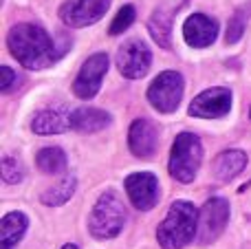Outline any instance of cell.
<instances>
[{"mask_svg": "<svg viewBox=\"0 0 251 249\" xmlns=\"http://www.w3.org/2000/svg\"><path fill=\"white\" fill-rule=\"evenodd\" d=\"M0 174H2V181L4 183H20L22 179H25V168H22V163L18 161L16 157H2V161H0Z\"/></svg>", "mask_w": 251, "mask_h": 249, "instance_id": "cell-21", "label": "cell"}, {"mask_svg": "<svg viewBox=\"0 0 251 249\" xmlns=\"http://www.w3.org/2000/svg\"><path fill=\"white\" fill-rule=\"evenodd\" d=\"M35 163L38 168L44 172V174H62L69 166V159H66V152L57 146H47L42 148L38 154H35Z\"/></svg>", "mask_w": 251, "mask_h": 249, "instance_id": "cell-19", "label": "cell"}, {"mask_svg": "<svg viewBox=\"0 0 251 249\" xmlns=\"http://www.w3.org/2000/svg\"><path fill=\"white\" fill-rule=\"evenodd\" d=\"M71 113L66 106H53V108H44L35 113L31 119V130L35 135H62V132L71 130Z\"/></svg>", "mask_w": 251, "mask_h": 249, "instance_id": "cell-14", "label": "cell"}, {"mask_svg": "<svg viewBox=\"0 0 251 249\" xmlns=\"http://www.w3.org/2000/svg\"><path fill=\"white\" fill-rule=\"evenodd\" d=\"M245 25H247V20H245V16H243L240 11L231 16L229 25H227V33H225L227 44H236L240 38H243V33H245Z\"/></svg>", "mask_w": 251, "mask_h": 249, "instance_id": "cell-23", "label": "cell"}, {"mask_svg": "<svg viewBox=\"0 0 251 249\" xmlns=\"http://www.w3.org/2000/svg\"><path fill=\"white\" fill-rule=\"evenodd\" d=\"M183 38L190 47L205 49L218 38V22L205 13H194L183 25Z\"/></svg>", "mask_w": 251, "mask_h": 249, "instance_id": "cell-13", "label": "cell"}, {"mask_svg": "<svg viewBox=\"0 0 251 249\" xmlns=\"http://www.w3.org/2000/svg\"><path fill=\"white\" fill-rule=\"evenodd\" d=\"M247 168V154L243 150H225L214 161V176L218 181H231Z\"/></svg>", "mask_w": 251, "mask_h": 249, "instance_id": "cell-17", "label": "cell"}, {"mask_svg": "<svg viewBox=\"0 0 251 249\" xmlns=\"http://www.w3.org/2000/svg\"><path fill=\"white\" fill-rule=\"evenodd\" d=\"M148 31L159 47L170 49V42H172V11L156 9L148 20Z\"/></svg>", "mask_w": 251, "mask_h": 249, "instance_id": "cell-18", "label": "cell"}, {"mask_svg": "<svg viewBox=\"0 0 251 249\" xmlns=\"http://www.w3.org/2000/svg\"><path fill=\"white\" fill-rule=\"evenodd\" d=\"M201 161H203V146L194 132H181L176 135L170 150V163L168 170L170 176L178 183H192L199 174Z\"/></svg>", "mask_w": 251, "mask_h": 249, "instance_id": "cell-4", "label": "cell"}, {"mask_svg": "<svg viewBox=\"0 0 251 249\" xmlns=\"http://www.w3.org/2000/svg\"><path fill=\"white\" fill-rule=\"evenodd\" d=\"M126 219H128V210H126L124 201L119 199L117 192L108 190L93 205L91 216H88V232L100 241L115 238L122 234Z\"/></svg>", "mask_w": 251, "mask_h": 249, "instance_id": "cell-3", "label": "cell"}, {"mask_svg": "<svg viewBox=\"0 0 251 249\" xmlns=\"http://www.w3.org/2000/svg\"><path fill=\"white\" fill-rule=\"evenodd\" d=\"M183 91H185L183 75L176 71H163L148 86V101L159 113H174L183 100Z\"/></svg>", "mask_w": 251, "mask_h": 249, "instance_id": "cell-5", "label": "cell"}, {"mask_svg": "<svg viewBox=\"0 0 251 249\" xmlns=\"http://www.w3.org/2000/svg\"><path fill=\"white\" fill-rule=\"evenodd\" d=\"M159 144V130L150 119H134L128 130V148L134 157L150 159L156 152Z\"/></svg>", "mask_w": 251, "mask_h": 249, "instance_id": "cell-12", "label": "cell"}, {"mask_svg": "<svg viewBox=\"0 0 251 249\" xmlns=\"http://www.w3.org/2000/svg\"><path fill=\"white\" fill-rule=\"evenodd\" d=\"M199 214L194 203L174 201L168 210L165 221L156 229V241L163 249H183L199 234Z\"/></svg>", "mask_w": 251, "mask_h": 249, "instance_id": "cell-2", "label": "cell"}, {"mask_svg": "<svg viewBox=\"0 0 251 249\" xmlns=\"http://www.w3.org/2000/svg\"><path fill=\"white\" fill-rule=\"evenodd\" d=\"M229 201L223 197H212L205 201L199 214V234H196V243L199 245H209L214 243L223 232H225L227 223H229Z\"/></svg>", "mask_w": 251, "mask_h": 249, "instance_id": "cell-6", "label": "cell"}, {"mask_svg": "<svg viewBox=\"0 0 251 249\" xmlns=\"http://www.w3.org/2000/svg\"><path fill=\"white\" fill-rule=\"evenodd\" d=\"M115 62H117V69L124 77H128V79L146 77L152 66V51L143 40L132 38L117 49Z\"/></svg>", "mask_w": 251, "mask_h": 249, "instance_id": "cell-7", "label": "cell"}, {"mask_svg": "<svg viewBox=\"0 0 251 249\" xmlns=\"http://www.w3.org/2000/svg\"><path fill=\"white\" fill-rule=\"evenodd\" d=\"M110 122H113L110 113L101 108H91V106H82V108H75L71 113V130L77 132L104 130L106 126H110Z\"/></svg>", "mask_w": 251, "mask_h": 249, "instance_id": "cell-15", "label": "cell"}, {"mask_svg": "<svg viewBox=\"0 0 251 249\" xmlns=\"http://www.w3.org/2000/svg\"><path fill=\"white\" fill-rule=\"evenodd\" d=\"M124 188L130 203L139 212H150L159 203L161 188H159V179L152 172H134V174L126 176Z\"/></svg>", "mask_w": 251, "mask_h": 249, "instance_id": "cell-10", "label": "cell"}, {"mask_svg": "<svg viewBox=\"0 0 251 249\" xmlns=\"http://www.w3.org/2000/svg\"><path fill=\"white\" fill-rule=\"evenodd\" d=\"M110 9V0H66L60 7V18L73 29H84L100 22Z\"/></svg>", "mask_w": 251, "mask_h": 249, "instance_id": "cell-9", "label": "cell"}, {"mask_svg": "<svg viewBox=\"0 0 251 249\" xmlns=\"http://www.w3.org/2000/svg\"><path fill=\"white\" fill-rule=\"evenodd\" d=\"M75 188H77V179H75V176H64V179L57 181L55 185L44 190L40 201L49 207H60V205H64L66 201H71V197L75 194Z\"/></svg>", "mask_w": 251, "mask_h": 249, "instance_id": "cell-20", "label": "cell"}, {"mask_svg": "<svg viewBox=\"0 0 251 249\" xmlns=\"http://www.w3.org/2000/svg\"><path fill=\"white\" fill-rule=\"evenodd\" d=\"M7 47L26 71H42L62 60V55L71 47V40L64 35L55 40L49 35V31L42 25L22 22L9 29Z\"/></svg>", "mask_w": 251, "mask_h": 249, "instance_id": "cell-1", "label": "cell"}, {"mask_svg": "<svg viewBox=\"0 0 251 249\" xmlns=\"http://www.w3.org/2000/svg\"><path fill=\"white\" fill-rule=\"evenodd\" d=\"M249 115H251V113H249Z\"/></svg>", "mask_w": 251, "mask_h": 249, "instance_id": "cell-26", "label": "cell"}, {"mask_svg": "<svg viewBox=\"0 0 251 249\" xmlns=\"http://www.w3.org/2000/svg\"><path fill=\"white\" fill-rule=\"evenodd\" d=\"M29 229V219L25 212H9L0 221V249H13Z\"/></svg>", "mask_w": 251, "mask_h": 249, "instance_id": "cell-16", "label": "cell"}, {"mask_svg": "<svg viewBox=\"0 0 251 249\" xmlns=\"http://www.w3.org/2000/svg\"><path fill=\"white\" fill-rule=\"evenodd\" d=\"M62 249H77V245H71V243H69V245H64Z\"/></svg>", "mask_w": 251, "mask_h": 249, "instance_id": "cell-25", "label": "cell"}, {"mask_svg": "<svg viewBox=\"0 0 251 249\" xmlns=\"http://www.w3.org/2000/svg\"><path fill=\"white\" fill-rule=\"evenodd\" d=\"M231 110V91L225 86H214L199 93L190 104V115L201 119H221Z\"/></svg>", "mask_w": 251, "mask_h": 249, "instance_id": "cell-11", "label": "cell"}, {"mask_svg": "<svg viewBox=\"0 0 251 249\" xmlns=\"http://www.w3.org/2000/svg\"><path fill=\"white\" fill-rule=\"evenodd\" d=\"M16 82H18V75L13 73V69H9V66H2V69H0V91L9 93Z\"/></svg>", "mask_w": 251, "mask_h": 249, "instance_id": "cell-24", "label": "cell"}, {"mask_svg": "<svg viewBox=\"0 0 251 249\" xmlns=\"http://www.w3.org/2000/svg\"><path fill=\"white\" fill-rule=\"evenodd\" d=\"M134 18H137L134 4H124V7L117 11V16L113 18V22H110L108 33H110V35H119V33H124V31L134 22Z\"/></svg>", "mask_w": 251, "mask_h": 249, "instance_id": "cell-22", "label": "cell"}, {"mask_svg": "<svg viewBox=\"0 0 251 249\" xmlns=\"http://www.w3.org/2000/svg\"><path fill=\"white\" fill-rule=\"evenodd\" d=\"M110 66V57L106 53H93L86 62L82 64L77 77L73 82V93L79 100H93L100 93L101 82Z\"/></svg>", "mask_w": 251, "mask_h": 249, "instance_id": "cell-8", "label": "cell"}]
</instances>
